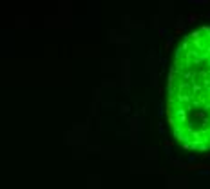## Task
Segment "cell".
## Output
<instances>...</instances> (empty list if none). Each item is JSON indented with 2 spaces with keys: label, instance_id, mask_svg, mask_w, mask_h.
<instances>
[{
  "label": "cell",
  "instance_id": "6da1fadb",
  "mask_svg": "<svg viewBox=\"0 0 210 189\" xmlns=\"http://www.w3.org/2000/svg\"><path fill=\"white\" fill-rule=\"evenodd\" d=\"M167 118L183 147L210 149V27L192 31L176 51L169 75Z\"/></svg>",
  "mask_w": 210,
  "mask_h": 189
}]
</instances>
